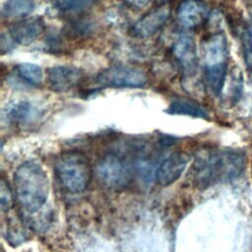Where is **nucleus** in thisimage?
Segmentation results:
<instances>
[{"mask_svg":"<svg viewBox=\"0 0 252 252\" xmlns=\"http://www.w3.org/2000/svg\"><path fill=\"white\" fill-rule=\"evenodd\" d=\"M5 112L7 120L14 124L31 122L39 116V109L26 100L10 103Z\"/></svg>","mask_w":252,"mask_h":252,"instance_id":"obj_13","label":"nucleus"},{"mask_svg":"<svg viewBox=\"0 0 252 252\" xmlns=\"http://www.w3.org/2000/svg\"><path fill=\"white\" fill-rule=\"evenodd\" d=\"M170 16V8L167 5L156 8L141 19H139L132 28V34L135 37H150L158 32L167 22Z\"/></svg>","mask_w":252,"mask_h":252,"instance_id":"obj_7","label":"nucleus"},{"mask_svg":"<svg viewBox=\"0 0 252 252\" xmlns=\"http://www.w3.org/2000/svg\"><path fill=\"white\" fill-rule=\"evenodd\" d=\"M246 157L236 150H205L193 164V180L197 187L206 189L220 182L229 181L241 174Z\"/></svg>","mask_w":252,"mask_h":252,"instance_id":"obj_1","label":"nucleus"},{"mask_svg":"<svg viewBox=\"0 0 252 252\" xmlns=\"http://www.w3.org/2000/svg\"><path fill=\"white\" fill-rule=\"evenodd\" d=\"M12 193L9 188V185L5 180L1 181V208L3 211H8L12 206Z\"/></svg>","mask_w":252,"mask_h":252,"instance_id":"obj_19","label":"nucleus"},{"mask_svg":"<svg viewBox=\"0 0 252 252\" xmlns=\"http://www.w3.org/2000/svg\"><path fill=\"white\" fill-rule=\"evenodd\" d=\"M242 50L245 63L252 71V25H249L243 32Z\"/></svg>","mask_w":252,"mask_h":252,"instance_id":"obj_18","label":"nucleus"},{"mask_svg":"<svg viewBox=\"0 0 252 252\" xmlns=\"http://www.w3.org/2000/svg\"><path fill=\"white\" fill-rule=\"evenodd\" d=\"M166 112L172 115H185L194 118H208L207 109L201 104L188 98H174L170 101Z\"/></svg>","mask_w":252,"mask_h":252,"instance_id":"obj_14","label":"nucleus"},{"mask_svg":"<svg viewBox=\"0 0 252 252\" xmlns=\"http://www.w3.org/2000/svg\"><path fill=\"white\" fill-rule=\"evenodd\" d=\"M127 5L135 7V8H142L148 5L150 0H123Z\"/></svg>","mask_w":252,"mask_h":252,"instance_id":"obj_21","label":"nucleus"},{"mask_svg":"<svg viewBox=\"0 0 252 252\" xmlns=\"http://www.w3.org/2000/svg\"><path fill=\"white\" fill-rule=\"evenodd\" d=\"M173 54L187 74H193L198 65L195 40L188 34L179 35L173 43Z\"/></svg>","mask_w":252,"mask_h":252,"instance_id":"obj_11","label":"nucleus"},{"mask_svg":"<svg viewBox=\"0 0 252 252\" xmlns=\"http://www.w3.org/2000/svg\"><path fill=\"white\" fill-rule=\"evenodd\" d=\"M16 199L29 213L37 212L45 204L49 194V181L43 168L34 161L22 163L14 175Z\"/></svg>","mask_w":252,"mask_h":252,"instance_id":"obj_2","label":"nucleus"},{"mask_svg":"<svg viewBox=\"0 0 252 252\" xmlns=\"http://www.w3.org/2000/svg\"><path fill=\"white\" fill-rule=\"evenodd\" d=\"M228 47L226 37L218 32L206 39L203 47V64L208 87L215 95L222 93L227 71Z\"/></svg>","mask_w":252,"mask_h":252,"instance_id":"obj_3","label":"nucleus"},{"mask_svg":"<svg viewBox=\"0 0 252 252\" xmlns=\"http://www.w3.org/2000/svg\"><path fill=\"white\" fill-rule=\"evenodd\" d=\"M44 22L41 18L33 17L14 23L9 27V35L16 44L29 45L43 32Z\"/></svg>","mask_w":252,"mask_h":252,"instance_id":"obj_10","label":"nucleus"},{"mask_svg":"<svg viewBox=\"0 0 252 252\" xmlns=\"http://www.w3.org/2000/svg\"><path fill=\"white\" fill-rule=\"evenodd\" d=\"M54 170L61 186L71 193L85 190L92 178V166L88 158L75 151L61 154L55 161Z\"/></svg>","mask_w":252,"mask_h":252,"instance_id":"obj_4","label":"nucleus"},{"mask_svg":"<svg viewBox=\"0 0 252 252\" xmlns=\"http://www.w3.org/2000/svg\"><path fill=\"white\" fill-rule=\"evenodd\" d=\"M35 9V0H6L1 9L4 19H23Z\"/></svg>","mask_w":252,"mask_h":252,"instance_id":"obj_15","label":"nucleus"},{"mask_svg":"<svg viewBox=\"0 0 252 252\" xmlns=\"http://www.w3.org/2000/svg\"><path fill=\"white\" fill-rule=\"evenodd\" d=\"M46 82L57 93L67 92L75 87L82 78V71L73 66L56 65L48 68Z\"/></svg>","mask_w":252,"mask_h":252,"instance_id":"obj_9","label":"nucleus"},{"mask_svg":"<svg viewBox=\"0 0 252 252\" xmlns=\"http://www.w3.org/2000/svg\"><path fill=\"white\" fill-rule=\"evenodd\" d=\"M17 77L27 87H37L43 80L42 69L33 63H20L16 67Z\"/></svg>","mask_w":252,"mask_h":252,"instance_id":"obj_16","label":"nucleus"},{"mask_svg":"<svg viewBox=\"0 0 252 252\" xmlns=\"http://www.w3.org/2000/svg\"><path fill=\"white\" fill-rule=\"evenodd\" d=\"M96 173L103 184L113 189L125 188L133 176L130 162L116 154L103 157L97 163Z\"/></svg>","mask_w":252,"mask_h":252,"instance_id":"obj_5","label":"nucleus"},{"mask_svg":"<svg viewBox=\"0 0 252 252\" xmlns=\"http://www.w3.org/2000/svg\"><path fill=\"white\" fill-rule=\"evenodd\" d=\"M96 0H53V7L60 13H78L91 7Z\"/></svg>","mask_w":252,"mask_h":252,"instance_id":"obj_17","label":"nucleus"},{"mask_svg":"<svg viewBox=\"0 0 252 252\" xmlns=\"http://www.w3.org/2000/svg\"><path fill=\"white\" fill-rule=\"evenodd\" d=\"M189 162V157L183 152L170 154L158 167L157 182L161 186H168L175 182L183 173Z\"/></svg>","mask_w":252,"mask_h":252,"instance_id":"obj_8","label":"nucleus"},{"mask_svg":"<svg viewBox=\"0 0 252 252\" xmlns=\"http://www.w3.org/2000/svg\"><path fill=\"white\" fill-rule=\"evenodd\" d=\"M97 85L106 88H141L148 78L139 68L125 65H115L99 72L95 77Z\"/></svg>","mask_w":252,"mask_h":252,"instance_id":"obj_6","label":"nucleus"},{"mask_svg":"<svg viewBox=\"0 0 252 252\" xmlns=\"http://www.w3.org/2000/svg\"><path fill=\"white\" fill-rule=\"evenodd\" d=\"M209 9L201 0H184L177 9L179 23L188 29L200 26L208 17Z\"/></svg>","mask_w":252,"mask_h":252,"instance_id":"obj_12","label":"nucleus"},{"mask_svg":"<svg viewBox=\"0 0 252 252\" xmlns=\"http://www.w3.org/2000/svg\"><path fill=\"white\" fill-rule=\"evenodd\" d=\"M16 42L13 40V38L8 34L3 33L1 37V53H7L10 52L15 47Z\"/></svg>","mask_w":252,"mask_h":252,"instance_id":"obj_20","label":"nucleus"}]
</instances>
